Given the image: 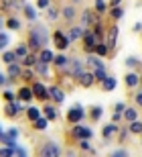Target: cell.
I'll return each mask as SVG.
<instances>
[{"label": "cell", "instance_id": "obj_1", "mask_svg": "<svg viewBox=\"0 0 142 157\" xmlns=\"http://www.w3.org/2000/svg\"><path fill=\"white\" fill-rule=\"evenodd\" d=\"M49 41V33H47L45 27H41V25H35V29L31 31V37H28V47L35 51H41L45 43Z\"/></svg>", "mask_w": 142, "mask_h": 157}, {"label": "cell", "instance_id": "obj_2", "mask_svg": "<svg viewBox=\"0 0 142 157\" xmlns=\"http://www.w3.org/2000/svg\"><path fill=\"white\" fill-rule=\"evenodd\" d=\"M59 155H61V149L57 143H45L39 149V157H59Z\"/></svg>", "mask_w": 142, "mask_h": 157}, {"label": "cell", "instance_id": "obj_3", "mask_svg": "<svg viewBox=\"0 0 142 157\" xmlns=\"http://www.w3.org/2000/svg\"><path fill=\"white\" fill-rule=\"evenodd\" d=\"M53 41H55V47L59 49V51H65V49H67V45L71 43V41H69V37L65 35V33H61V31H55V33H53Z\"/></svg>", "mask_w": 142, "mask_h": 157}, {"label": "cell", "instance_id": "obj_4", "mask_svg": "<svg viewBox=\"0 0 142 157\" xmlns=\"http://www.w3.org/2000/svg\"><path fill=\"white\" fill-rule=\"evenodd\" d=\"M67 71L71 74L73 78H79L81 74H83V65H81L79 59H69V63H67Z\"/></svg>", "mask_w": 142, "mask_h": 157}, {"label": "cell", "instance_id": "obj_5", "mask_svg": "<svg viewBox=\"0 0 142 157\" xmlns=\"http://www.w3.org/2000/svg\"><path fill=\"white\" fill-rule=\"evenodd\" d=\"M71 135H73L75 139H89L91 137V128L89 127H81V124H75L73 131H71Z\"/></svg>", "mask_w": 142, "mask_h": 157}, {"label": "cell", "instance_id": "obj_6", "mask_svg": "<svg viewBox=\"0 0 142 157\" xmlns=\"http://www.w3.org/2000/svg\"><path fill=\"white\" fill-rule=\"evenodd\" d=\"M83 114H85L83 108H81L79 104H75L73 108H71V110L67 112V121H71V122H75V124H77V122H79L81 118H83Z\"/></svg>", "mask_w": 142, "mask_h": 157}, {"label": "cell", "instance_id": "obj_7", "mask_svg": "<svg viewBox=\"0 0 142 157\" xmlns=\"http://www.w3.org/2000/svg\"><path fill=\"white\" fill-rule=\"evenodd\" d=\"M20 108H23V104H20V102H16V100H14V102H8V104H6L4 112H6V117L14 118V117H16V114H18V112H20Z\"/></svg>", "mask_w": 142, "mask_h": 157}, {"label": "cell", "instance_id": "obj_8", "mask_svg": "<svg viewBox=\"0 0 142 157\" xmlns=\"http://www.w3.org/2000/svg\"><path fill=\"white\" fill-rule=\"evenodd\" d=\"M33 94L39 100H47V98H49V90H45V86L39 84V82H35V84H33Z\"/></svg>", "mask_w": 142, "mask_h": 157}, {"label": "cell", "instance_id": "obj_9", "mask_svg": "<svg viewBox=\"0 0 142 157\" xmlns=\"http://www.w3.org/2000/svg\"><path fill=\"white\" fill-rule=\"evenodd\" d=\"M85 63H87V67H91V70L96 71V70H104L106 65H104V61L97 55H89V57L85 59Z\"/></svg>", "mask_w": 142, "mask_h": 157}, {"label": "cell", "instance_id": "obj_10", "mask_svg": "<svg viewBox=\"0 0 142 157\" xmlns=\"http://www.w3.org/2000/svg\"><path fill=\"white\" fill-rule=\"evenodd\" d=\"M49 98H53L55 102H63L65 100V94H63V90L59 86H51L49 88Z\"/></svg>", "mask_w": 142, "mask_h": 157}, {"label": "cell", "instance_id": "obj_11", "mask_svg": "<svg viewBox=\"0 0 142 157\" xmlns=\"http://www.w3.org/2000/svg\"><path fill=\"white\" fill-rule=\"evenodd\" d=\"M83 41H85V45H87V49H91L93 51V47L97 45V37L91 33V31H83Z\"/></svg>", "mask_w": 142, "mask_h": 157}, {"label": "cell", "instance_id": "obj_12", "mask_svg": "<svg viewBox=\"0 0 142 157\" xmlns=\"http://www.w3.org/2000/svg\"><path fill=\"white\" fill-rule=\"evenodd\" d=\"M77 80H79V84H81L83 88H89V86H93V80H96V76H93V74H89V71H83V74H81Z\"/></svg>", "mask_w": 142, "mask_h": 157}, {"label": "cell", "instance_id": "obj_13", "mask_svg": "<svg viewBox=\"0 0 142 157\" xmlns=\"http://www.w3.org/2000/svg\"><path fill=\"white\" fill-rule=\"evenodd\" d=\"M53 59H55L53 51H49V49H41L39 51V61H43V63H51Z\"/></svg>", "mask_w": 142, "mask_h": 157}, {"label": "cell", "instance_id": "obj_14", "mask_svg": "<svg viewBox=\"0 0 142 157\" xmlns=\"http://www.w3.org/2000/svg\"><path fill=\"white\" fill-rule=\"evenodd\" d=\"M33 88H20L18 90V100H24V102H28V100H33Z\"/></svg>", "mask_w": 142, "mask_h": 157}, {"label": "cell", "instance_id": "obj_15", "mask_svg": "<svg viewBox=\"0 0 142 157\" xmlns=\"http://www.w3.org/2000/svg\"><path fill=\"white\" fill-rule=\"evenodd\" d=\"M67 37H69V41H79L81 37H83V29H81V27H73V29L67 33Z\"/></svg>", "mask_w": 142, "mask_h": 157}, {"label": "cell", "instance_id": "obj_16", "mask_svg": "<svg viewBox=\"0 0 142 157\" xmlns=\"http://www.w3.org/2000/svg\"><path fill=\"white\" fill-rule=\"evenodd\" d=\"M116 133H118V124H116V122H112V124H106V127H104V137H106V139H112Z\"/></svg>", "mask_w": 142, "mask_h": 157}, {"label": "cell", "instance_id": "obj_17", "mask_svg": "<svg viewBox=\"0 0 142 157\" xmlns=\"http://www.w3.org/2000/svg\"><path fill=\"white\" fill-rule=\"evenodd\" d=\"M61 14H63L65 21H73V18H75V8H73V6H65V8L61 10Z\"/></svg>", "mask_w": 142, "mask_h": 157}, {"label": "cell", "instance_id": "obj_18", "mask_svg": "<svg viewBox=\"0 0 142 157\" xmlns=\"http://www.w3.org/2000/svg\"><path fill=\"white\" fill-rule=\"evenodd\" d=\"M8 76H10V78L23 76V70H20V65H18V63H10V65H8Z\"/></svg>", "mask_w": 142, "mask_h": 157}, {"label": "cell", "instance_id": "obj_19", "mask_svg": "<svg viewBox=\"0 0 142 157\" xmlns=\"http://www.w3.org/2000/svg\"><path fill=\"white\" fill-rule=\"evenodd\" d=\"M102 84H104V90H108V92H112L114 88H116V84H118V82H116V78H106V80H104Z\"/></svg>", "mask_w": 142, "mask_h": 157}, {"label": "cell", "instance_id": "obj_20", "mask_svg": "<svg viewBox=\"0 0 142 157\" xmlns=\"http://www.w3.org/2000/svg\"><path fill=\"white\" fill-rule=\"evenodd\" d=\"M108 39H110V45L108 47H114V45H116V39H118V27H112V29H110Z\"/></svg>", "mask_w": 142, "mask_h": 157}, {"label": "cell", "instance_id": "obj_21", "mask_svg": "<svg viewBox=\"0 0 142 157\" xmlns=\"http://www.w3.org/2000/svg\"><path fill=\"white\" fill-rule=\"evenodd\" d=\"M14 53H16L18 59H24V57L28 55V47H27V45H18L16 49H14Z\"/></svg>", "mask_w": 142, "mask_h": 157}, {"label": "cell", "instance_id": "obj_22", "mask_svg": "<svg viewBox=\"0 0 142 157\" xmlns=\"http://www.w3.org/2000/svg\"><path fill=\"white\" fill-rule=\"evenodd\" d=\"M27 114H28V118H31V121H37V118L41 117V112H39V108H35V106H28L27 108Z\"/></svg>", "mask_w": 142, "mask_h": 157}, {"label": "cell", "instance_id": "obj_23", "mask_svg": "<svg viewBox=\"0 0 142 157\" xmlns=\"http://www.w3.org/2000/svg\"><path fill=\"white\" fill-rule=\"evenodd\" d=\"M138 82H140V78H138L136 74H128V76H126V84H128L130 88L138 86Z\"/></svg>", "mask_w": 142, "mask_h": 157}, {"label": "cell", "instance_id": "obj_24", "mask_svg": "<svg viewBox=\"0 0 142 157\" xmlns=\"http://www.w3.org/2000/svg\"><path fill=\"white\" fill-rule=\"evenodd\" d=\"M43 112H45V118H47V121H53V118L57 117V110H55V108H51L49 104L43 108Z\"/></svg>", "mask_w": 142, "mask_h": 157}, {"label": "cell", "instance_id": "obj_25", "mask_svg": "<svg viewBox=\"0 0 142 157\" xmlns=\"http://www.w3.org/2000/svg\"><path fill=\"white\" fill-rule=\"evenodd\" d=\"M24 17H27L28 21H35V18H37V12H35V8H33L31 4L24 6Z\"/></svg>", "mask_w": 142, "mask_h": 157}, {"label": "cell", "instance_id": "obj_26", "mask_svg": "<svg viewBox=\"0 0 142 157\" xmlns=\"http://www.w3.org/2000/svg\"><path fill=\"white\" fill-rule=\"evenodd\" d=\"M108 49H110L108 45H104V43H97V45L93 47V53H96V55H106V53H108Z\"/></svg>", "mask_w": 142, "mask_h": 157}, {"label": "cell", "instance_id": "obj_27", "mask_svg": "<svg viewBox=\"0 0 142 157\" xmlns=\"http://www.w3.org/2000/svg\"><path fill=\"white\" fill-rule=\"evenodd\" d=\"M124 118H126V121H136V118H138V114H136V110H134V108H126V110H124Z\"/></svg>", "mask_w": 142, "mask_h": 157}, {"label": "cell", "instance_id": "obj_28", "mask_svg": "<svg viewBox=\"0 0 142 157\" xmlns=\"http://www.w3.org/2000/svg\"><path fill=\"white\" fill-rule=\"evenodd\" d=\"M130 133H134V135H140V133H142V122H138V121H132V122H130Z\"/></svg>", "mask_w": 142, "mask_h": 157}, {"label": "cell", "instance_id": "obj_29", "mask_svg": "<svg viewBox=\"0 0 142 157\" xmlns=\"http://www.w3.org/2000/svg\"><path fill=\"white\" fill-rule=\"evenodd\" d=\"M6 27L10 31H18L20 29V23H18V18H8V21H6Z\"/></svg>", "mask_w": 142, "mask_h": 157}, {"label": "cell", "instance_id": "obj_30", "mask_svg": "<svg viewBox=\"0 0 142 157\" xmlns=\"http://www.w3.org/2000/svg\"><path fill=\"white\" fill-rule=\"evenodd\" d=\"M12 155H14V147L6 145V147H2V149H0V157H12Z\"/></svg>", "mask_w": 142, "mask_h": 157}, {"label": "cell", "instance_id": "obj_31", "mask_svg": "<svg viewBox=\"0 0 142 157\" xmlns=\"http://www.w3.org/2000/svg\"><path fill=\"white\" fill-rule=\"evenodd\" d=\"M35 128H39V131H45L47 128V118L45 117H39L35 121Z\"/></svg>", "mask_w": 142, "mask_h": 157}, {"label": "cell", "instance_id": "obj_32", "mask_svg": "<svg viewBox=\"0 0 142 157\" xmlns=\"http://www.w3.org/2000/svg\"><path fill=\"white\" fill-rule=\"evenodd\" d=\"M47 17H49V21H57V17H59V10H57L55 6H49V8H47Z\"/></svg>", "mask_w": 142, "mask_h": 157}, {"label": "cell", "instance_id": "obj_33", "mask_svg": "<svg viewBox=\"0 0 142 157\" xmlns=\"http://www.w3.org/2000/svg\"><path fill=\"white\" fill-rule=\"evenodd\" d=\"M2 59L10 65V63H14V59H18V57H16V53H14V51H8V53H4V55H2Z\"/></svg>", "mask_w": 142, "mask_h": 157}, {"label": "cell", "instance_id": "obj_34", "mask_svg": "<svg viewBox=\"0 0 142 157\" xmlns=\"http://www.w3.org/2000/svg\"><path fill=\"white\" fill-rule=\"evenodd\" d=\"M53 63H55V65H59V67H65V65L69 63V59L65 57V55H59V57H55V59H53Z\"/></svg>", "mask_w": 142, "mask_h": 157}, {"label": "cell", "instance_id": "obj_35", "mask_svg": "<svg viewBox=\"0 0 142 157\" xmlns=\"http://www.w3.org/2000/svg\"><path fill=\"white\" fill-rule=\"evenodd\" d=\"M37 71H39L41 76H47V74H49V71H47V63H43V61H37Z\"/></svg>", "mask_w": 142, "mask_h": 157}, {"label": "cell", "instance_id": "obj_36", "mask_svg": "<svg viewBox=\"0 0 142 157\" xmlns=\"http://www.w3.org/2000/svg\"><path fill=\"white\" fill-rule=\"evenodd\" d=\"M93 76H96V80L104 82L106 78H108V76H106V67H104V70H96V71H93Z\"/></svg>", "mask_w": 142, "mask_h": 157}, {"label": "cell", "instance_id": "obj_37", "mask_svg": "<svg viewBox=\"0 0 142 157\" xmlns=\"http://www.w3.org/2000/svg\"><path fill=\"white\" fill-rule=\"evenodd\" d=\"M102 117V106H93V108H91V118H100Z\"/></svg>", "mask_w": 142, "mask_h": 157}, {"label": "cell", "instance_id": "obj_38", "mask_svg": "<svg viewBox=\"0 0 142 157\" xmlns=\"http://www.w3.org/2000/svg\"><path fill=\"white\" fill-rule=\"evenodd\" d=\"M8 35H6V33H0V49H4L6 45H8Z\"/></svg>", "mask_w": 142, "mask_h": 157}, {"label": "cell", "instance_id": "obj_39", "mask_svg": "<svg viewBox=\"0 0 142 157\" xmlns=\"http://www.w3.org/2000/svg\"><path fill=\"white\" fill-rule=\"evenodd\" d=\"M122 14H124V10H122L120 6H114V8H112V18H120Z\"/></svg>", "mask_w": 142, "mask_h": 157}, {"label": "cell", "instance_id": "obj_40", "mask_svg": "<svg viewBox=\"0 0 142 157\" xmlns=\"http://www.w3.org/2000/svg\"><path fill=\"white\" fill-rule=\"evenodd\" d=\"M81 21H83V25L93 23V18H91V10H85V12H83V18H81Z\"/></svg>", "mask_w": 142, "mask_h": 157}, {"label": "cell", "instance_id": "obj_41", "mask_svg": "<svg viewBox=\"0 0 142 157\" xmlns=\"http://www.w3.org/2000/svg\"><path fill=\"white\" fill-rule=\"evenodd\" d=\"M37 63V57H35V55H27V57H24V65H35Z\"/></svg>", "mask_w": 142, "mask_h": 157}, {"label": "cell", "instance_id": "obj_42", "mask_svg": "<svg viewBox=\"0 0 142 157\" xmlns=\"http://www.w3.org/2000/svg\"><path fill=\"white\" fill-rule=\"evenodd\" d=\"M96 10H100V12L106 10V2L104 0H96Z\"/></svg>", "mask_w": 142, "mask_h": 157}, {"label": "cell", "instance_id": "obj_43", "mask_svg": "<svg viewBox=\"0 0 142 157\" xmlns=\"http://www.w3.org/2000/svg\"><path fill=\"white\" fill-rule=\"evenodd\" d=\"M126 65H130V67H132V65H140V61H138L136 57H128V59H126Z\"/></svg>", "mask_w": 142, "mask_h": 157}, {"label": "cell", "instance_id": "obj_44", "mask_svg": "<svg viewBox=\"0 0 142 157\" xmlns=\"http://www.w3.org/2000/svg\"><path fill=\"white\" fill-rule=\"evenodd\" d=\"M37 6L39 8H49V0H37Z\"/></svg>", "mask_w": 142, "mask_h": 157}, {"label": "cell", "instance_id": "obj_45", "mask_svg": "<svg viewBox=\"0 0 142 157\" xmlns=\"http://www.w3.org/2000/svg\"><path fill=\"white\" fill-rule=\"evenodd\" d=\"M81 149H83V151H91V147H89V143H87V139H81Z\"/></svg>", "mask_w": 142, "mask_h": 157}, {"label": "cell", "instance_id": "obj_46", "mask_svg": "<svg viewBox=\"0 0 142 157\" xmlns=\"http://www.w3.org/2000/svg\"><path fill=\"white\" fill-rule=\"evenodd\" d=\"M112 157H128V153L122 151V149H118V151H114V153H112Z\"/></svg>", "mask_w": 142, "mask_h": 157}, {"label": "cell", "instance_id": "obj_47", "mask_svg": "<svg viewBox=\"0 0 142 157\" xmlns=\"http://www.w3.org/2000/svg\"><path fill=\"white\" fill-rule=\"evenodd\" d=\"M4 98L8 100V102H14V94L12 92H4Z\"/></svg>", "mask_w": 142, "mask_h": 157}, {"label": "cell", "instance_id": "obj_48", "mask_svg": "<svg viewBox=\"0 0 142 157\" xmlns=\"http://www.w3.org/2000/svg\"><path fill=\"white\" fill-rule=\"evenodd\" d=\"M4 84H6V76L0 71V86H4Z\"/></svg>", "mask_w": 142, "mask_h": 157}, {"label": "cell", "instance_id": "obj_49", "mask_svg": "<svg viewBox=\"0 0 142 157\" xmlns=\"http://www.w3.org/2000/svg\"><path fill=\"white\" fill-rule=\"evenodd\" d=\"M118 118H122V112H116V110H114V122L118 121Z\"/></svg>", "mask_w": 142, "mask_h": 157}, {"label": "cell", "instance_id": "obj_50", "mask_svg": "<svg viewBox=\"0 0 142 157\" xmlns=\"http://www.w3.org/2000/svg\"><path fill=\"white\" fill-rule=\"evenodd\" d=\"M120 2H122V0H112L110 4H112V6H120Z\"/></svg>", "mask_w": 142, "mask_h": 157}, {"label": "cell", "instance_id": "obj_51", "mask_svg": "<svg viewBox=\"0 0 142 157\" xmlns=\"http://www.w3.org/2000/svg\"><path fill=\"white\" fill-rule=\"evenodd\" d=\"M136 102H138V104L142 106V94H138V96H136Z\"/></svg>", "mask_w": 142, "mask_h": 157}, {"label": "cell", "instance_id": "obj_52", "mask_svg": "<svg viewBox=\"0 0 142 157\" xmlns=\"http://www.w3.org/2000/svg\"><path fill=\"white\" fill-rule=\"evenodd\" d=\"M2 137H4V133H2V128H0V141H2Z\"/></svg>", "mask_w": 142, "mask_h": 157}, {"label": "cell", "instance_id": "obj_53", "mask_svg": "<svg viewBox=\"0 0 142 157\" xmlns=\"http://www.w3.org/2000/svg\"><path fill=\"white\" fill-rule=\"evenodd\" d=\"M67 157H75V155H73V153H69V155H67Z\"/></svg>", "mask_w": 142, "mask_h": 157}, {"label": "cell", "instance_id": "obj_54", "mask_svg": "<svg viewBox=\"0 0 142 157\" xmlns=\"http://www.w3.org/2000/svg\"><path fill=\"white\" fill-rule=\"evenodd\" d=\"M16 157H27V155H16Z\"/></svg>", "mask_w": 142, "mask_h": 157}, {"label": "cell", "instance_id": "obj_55", "mask_svg": "<svg viewBox=\"0 0 142 157\" xmlns=\"http://www.w3.org/2000/svg\"><path fill=\"white\" fill-rule=\"evenodd\" d=\"M0 29H2V21H0Z\"/></svg>", "mask_w": 142, "mask_h": 157}, {"label": "cell", "instance_id": "obj_56", "mask_svg": "<svg viewBox=\"0 0 142 157\" xmlns=\"http://www.w3.org/2000/svg\"><path fill=\"white\" fill-rule=\"evenodd\" d=\"M73 2H79V0H73Z\"/></svg>", "mask_w": 142, "mask_h": 157}, {"label": "cell", "instance_id": "obj_57", "mask_svg": "<svg viewBox=\"0 0 142 157\" xmlns=\"http://www.w3.org/2000/svg\"><path fill=\"white\" fill-rule=\"evenodd\" d=\"M140 82H142V78H140Z\"/></svg>", "mask_w": 142, "mask_h": 157}]
</instances>
